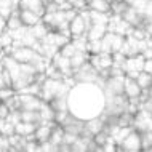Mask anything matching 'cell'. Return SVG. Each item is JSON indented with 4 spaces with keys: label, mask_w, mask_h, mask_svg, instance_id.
Listing matches in <instances>:
<instances>
[{
    "label": "cell",
    "mask_w": 152,
    "mask_h": 152,
    "mask_svg": "<svg viewBox=\"0 0 152 152\" xmlns=\"http://www.w3.org/2000/svg\"><path fill=\"white\" fill-rule=\"evenodd\" d=\"M102 53H118L122 51V47L125 43V37L118 35V34H114V32H107L104 37H102Z\"/></svg>",
    "instance_id": "cell-1"
},
{
    "label": "cell",
    "mask_w": 152,
    "mask_h": 152,
    "mask_svg": "<svg viewBox=\"0 0 152 152\" xmlns=\"http://www.w3.org/2000/svg\"><path fill=\"white\" fill-rule=\"evenodd\" d=\"M133 130L138 133H152V112L139 109L133 118Z\"/></svg>",
    "instance_id": "cell-2"
},
{
    "label": "cell",
    "mask_w": 152,
    "mask_h": 152,
    "mask_svg": "<svg viewBox=\"0 0 152 152\" xmlns=\"http://www.w3.org/2000/svg\"><path fill=\"white\" fill-rule=\"evenodd\" d=\"M18 101H19V110H35V112H39L43 104L40 96H37V94H26V93L19 94Z\"/></svg>",
    "instance_id": "cell-3"
},
{
    "label": "cell",
    "mask_w": 152,
    "mask_h": 152,
    "mask_svg": "<svg viewBox=\"0 0 152 152\" xmlns=\"http://www.w3.org/2000/svg\"><path fill=\"white\" fill-rule=\"evenodd\" d=\"M87 31H88L87 23H85V19L82 18L80 13L77 15L71 23H69V32H71L72 40L74 39H82V37H87Z\"/></svg>",
    "instance_id": "cell-4"
},
{
    "label": "cell",
    "mask_w": 152,
    "mask_h": 152,
    "mask_svg": "<svg viewBox=\"0 0 152 152\" xmlns=\"http://www.w3.org/2000/svg\"><path fill=\"white\" fill-rule=\"evenodd\" d=\"M58 125L56 122H43V123H40L39 126H37V130H35V141L39 142V144H43V142H48L50 141V138H51V133H53V130H55V126Z\"/></svg>",
    "instance_id": "cell-5"
},
{
    "label": "cell",
    "mask_w": 152,
    "mask_h": 152,
    "mask_svg": "<svg viewBox=\"0 0 152 152\" xmlns=\"http://www.w3.org/2000/svg\"><path fill=\"white\" fill-rule=\"evenodd\" d=\"M51 64L55 66L61 74H63L64 79H67V77H74V69L71 66V59L66 58V56H63L61 53H58V55L51 59Z\"/></svg>",
    "instance_id": "cell-6"
},
{
    "label": "cell",
    "mask_w": 152,
    "mask_h": 152,
    "mask_svg": "<svg viewBox=\"0 0 152 152\" xmlns=\"http://www.w3.org/2000/svg\"><path fill=\"white\" fill-rule=\"evenodd\" d=\"M37 56H39V55H37L32 48H27V47L15 48V51L11 53V58H13L15 61H18L19 64H31Z\"/></svg>",
    "instance_id": "cell-7"
},
{
    "label": "cell",
    "mask_w": 152,
    "mask_h": 152,
    "mask_svg": "<svg viewBox=\"0 0 152 152\" xmlns=\"http://www.w3.org/2000/svg\"><path fill=\"white\" fill-rule=\"evenodd\" d=\"M123 151H131V152H141V133H138L136 130H133L128 136L125 138V141L120 144Z\"/></svg>",
    "instance_id": "cell-8"
},
{
    "label": "cell",
    "mask_w": 152,
    "mask_h": 152,
    "mask_svg": "<svg viewBox=\"0 0 152 152\" xmlns=\"http://www.w3.org/2000/svg\"><path fill=\"white\" fill-rule=\"evenodd\" d=\"M74 75H75V80L77 82H87V83H91V82L96 80V77L99 75V74L94 71L91 64L87 63L83 67H80L79 71L74 72Z\"/></svg>",
    "instance_id": "cell-9"
},
{
    "label": "cell",
    "mask_w": 152,
    "mask_h": 152,
    "mask_svg": "<svg viewBox=\"0 0 152 152\" xmlns=\"http://www.w3.org/2000/svg\"><path fill=\"white\" fill-rule=\"evenodd\" d=\"M144 64H146V58L142 55H136L131 56V58H126L125 64H123V71L126 72H142L144 71Z\"/></svg>",
    "instance_id": "cell-10"
},
{
    "label": "cell",
    "mask_w": 152,
    "mask_h": 152,
    "mask_svg": "<svg viewBox=\"0 0 152 152\" xmlns=\"http://www.w3.org/2000/svg\"><path fill=\"white\" fill-rule=\"evenodd\" d=\"M18 8H19V10L32 11V13L39 15L40 18H43V15L47 13V11H45V5H43L42 0H19Z\"/></svg>",
    "instance_id": "cell-11"
},
{
    "label": "cell",
    "mask_w": 152,
    "mask_h": 152,
    "mask_svg": "<svg viewBox=\"0 0 152 152\" xmlns=\"http://www.w3.org/2000/svg\"><path fill=\"white\" fill-rule=\"evenodd\" d=\"M106 87L114 96H122L125 94V77H109Z\"/></svg>",
    "instance_id": "cell-12"
},
{
    "label": "cell",
    "mask_w": 152,
    "mask_h": 152,
    "mask_svg": "<svg viewBox=\"0 0 152 152\" xmlns=\"http://www.w3.org/2000/svg\"><path fill=\"white\" fill-rule=\"evenodd\" d=\"M19 18H21L23 26L29 27V29L42 23V18H40L39 15L32 13V11H27V10H19Z\"/></svg>",
    "instance_id": "cell-13"
},
{
    "label": "cell",
    "mask_w": 152,
    "mask_h": 152,
    "mask_svg": "<svg viewBox=\"0 0 152 152\" xmlns=\"http://www.w3.org/2000/svg\"><path fill=\"white\" fill-rule=\"evenodd\" d=\"M141 93H142V90L138 87V82L125 77V96L128 99H131V98H141Z\"/></svg>",
    "instance_id": "cell-14"
},
{
    "label": "cell",
    "mask_w": 152,
    "mask_h": 152,
    "mask_svg": "<svg viewBox=\"0 0 152 152\" xmlns=\"http://www.w3.org/2000/svg\"><path fill=\"white\" fill-rule=\"evenodd\" d=\"M39 125H34V123H26V122H19L18 125H15V134L23 138H27L31 134H35V130Z\"/></svg>",
    "instance_id": "cell-15"
},
{
    "label": "cell",
    "mask_w": 152,
    "mask_h": 152,
    "mask_svg": "<svg viewBox=\"0 0 152 152\" xmlns=\"http://www.w3.org/2000/svg\"><path fill=\"white\" fill-rule=\"evenodd\" d=\"M107 34V26H94L91 24V27L87 32V39L88 40H102V37Z\"/></svg>",
    "instance_id": "cell-16"
},
{
    "label": "cell",
    "mask_w": 152,
    "mask_h": 152,
    "mask_svg": "<svg viewBox=\"0 0 152 152\" xmlns=\"http://www.w3.org/2000/svg\"><path fill=\"white\" fill-rule=\"evenodd\" d=\"M88 59H90V55H88V53H80V51H77L75 55L71 58V66H72L74 72L79 71L80 67H83V66L88 63Z\"/></svg>",
    "instance_id": "cell-17"
},
{
    "label": "cell",
    "mask_w": 152,
    "mask_h": 152,
    "mask_svg": "<svg viewBox=\"0 0 152 152\" xmlns=\"http://www.w3.org/2000/svg\"><path fill=\"white\" fill-rule=\"evenodd\" d=\"M88 8L91 11H98V13L109 15V11H110V2H109V0H93V2L88 3Z\"/></svg>",
    "instance_id": "cell-18"
},
{
    "label": "cell",
    "mask_w": 152,
    "mask_h": 152,
    "mask_svg": "<svg viewBox=\"0 0 152 152\" xmlns=\"http://www.w3.org/2000/svg\"><path fill=\"white\" fill-rule=\"evenodd\" d=\"M40 117H42V123L43 122H55V118H56V112H55V109L51 107L48 102H43L42 104V107H40Z\"/></svg>",
    "instance_id": "cell-19"
},
{
    "label": "cell",
    "mask_w": 152,
    "mask_h": 152,
    "mask_svg": "<svg viewBox=\"0 0 152 152\" xmlns=\"http://www.w3.org/2000/svg\"><path fill=\"white\" fill-rule=\"evenodd\" d=\"M21 122L40 125L42 117H40V112H35V110H21Z\"/></svg>",
    "instance_id": "cell-20"
},
{
    "label": "cell",
    "mask_w": 152,
    "mask_h": 152,
    "mask_svg": "<svg viewBox=\"0 0 152 152\" xmlns=\"http://www.w3.org/2000/svg\"><path fill=\"white\" fill-rule=\"evenodd\" d=\"M31 32L34 34V37L39 40V42H42V40H43L48 34H50L51 31H50V27H48L45 23H40V24H37V26L31 27Z\"/></svg>",
    "instance_id": "cell-21"
},
{
    "label": "cell",
    "mask_w": 152,
    "mask_h": 152,
    "mask_svg": "<svg viewBox=\"0 0 152 152\" xmlns=\"http://www.w3.org/2000/svg\"><path fill=\"white\" fill-rule=\"evenodd\" d=\"M23 27V23H21V18H19V10L18 11H13V15L7 19V31L13 32V31H18Z\"/></svg>",
    "instance_id": "cell-22"
},
{
    "label": "cell",
    "mask_w": 152,
    "mask_h": 152,
    "mask_svg": "<svg viewBox=\"0 0 152 152\" xmlns=\"http://www.w3.org/2000/svg\"><path fill=\"white\" fill-rule=\"evenodd\" d=\"M138 87L142 90V91H147V90H151L152 88V75L151 74H147V72H141L138 75Z\"/></svg>",
    "instance_id": "cell-23"
},
{
    "label": "cell",
    "mask_w": 152,
    "mask_h": 152,
    "mask_svg": "<svg viewBox=\"0 0 152 152\" xmlns=\"http://www.w3.org/2000/svg\"><path fill=\"white\" fill-rule=\"evenodd\" d=\"M102 53L101 40H88V55H99Z\"/></svg>",
    "instance_id": "cell-24"
},
{
    "label": "cell",
    "mask_w": 152,
    "mask_h": 152,
    "mask_svg": "<svg viewBox=\"0 0 152 152\" xmlns=\"http://www.w3.org/2000/svg\"><path fill=\"white\" fill-rule=\"evenodd\" d=\"M59 53H61L63 56H66V58H69V59H71L72 56L77 53V48L74 47V43H72V42H69L67 45H64V47L61 48V50H59Z\"/></svg>",
    "instance_id": "cell-25"
},
{
    "label": "cell",
    "mask_w": 152,
    "mask_h": 152,
    "mask_svg": "<svg viewBox=\"0 0 152 152\" xmlns=\"http://www.w3.org/2000/svg\"><path fill=\"white\" fill-rule=\"evenodd\" d=\"M13 42H15V40H13V37H11L10 31H5L3 34H0V45L3 47V50L8 48V47H11Z\"/></svg>",
    "instance_id": "cell-26"
},
{
    "label": "cell",
    "mask_w": 152,
    "mask_h": 152,
    "mask_svg": "<svg viewBox=\"0 0 152 152\" xmlns=\"http://www.w3.org/2000/svg\"><path fill=\"white\" fill-rule=\"evenodd\" d=\"M112 59H114V67H123V64L126 61V56L122 51H118V53H114L112 55Z\"/></svg>",
    "instance_id": "cell-27"
},
{
    "label": "cell",
    "mask_w": 152,
    "mask_h": 152,
    "mask_svg": "<svg viewBox=\"0 0 152 152\" xmlns=\"http://www.w3.org/2000/svg\"><path fill=\"white\" fill-rule=\"evenodd\" d=\"M142 72H147L152 75V59H146V64H144V71Z\"/></svg>",
    "instance_id": "cell-28"
},
{
    "label": "cell",
    "mask_w": 152,
    "mask_h": 152,
    "mask_svg": "<svg viewBox=\"0 0 152 152\" xmlns=\"http://www.w3.org/2000/svg\"><path fill=\"white\" fill-rule=\"evenodd\" d=\"M5 31H7V19L0 16V34H3Z\"/></svg>",
    "instance_id": "cell-29"
},
{
    "label": "cell",
    "mask_w": 152,
    "mask_h": 152,
    "mask_svg": "<svg viewBox=\"0 0 152 152\" xmlns=\"http://www.w3.org/2000/svg\"><path fill=\"white\" fill-rule=\"evenodd\" d=\"M142 56H144L146 59H152V48L147 47L146 50H144V53H142Z\"/></svg>",
    "instance_id": "cell-30"
},
{
    "label": "cell",
    "mask_w": 152,
    "mask_h": 152,
    "mask_svg": "<svg viewBox=\"0 0 152 152\" xmlns=\"http://www.w3.org/2000/svg\"><path fill=\"white\" fill-rule=\"evenodd\" d=\"M3 126H5V118H0V133H2Z\"/></svg>",
    "instance_id": "cell-31"
},
{
    "label": "cell",
    "mask_w": 152,
    "mask_h": 152,
    "mask_svg": "<svg viewBox=\"0 0 152 152\" xmlns=\"http://www.w3.org/2000/svg\"><path fill=\"white\" fill-rule=\"evenodd\" d=\"M10 152H26V151H18V149H15V147H11Z\"/></svg>",
    "instance_id": "cell-32"
},
{
    "label": "cell",
    "mask_w": 152,
    "mask_h": 152,
    "mask_svg": "<svg viewBox=\"0 0 152 152\" xmlns=\"http://www.w3.org/2000/svg\"><path fill=\"white\" fill-rule=\"evenodd\" d=\"M149 99H152V88L149 90Z\"/></svg>",
    "instance_id": "cell-33"
}]
</instances>
